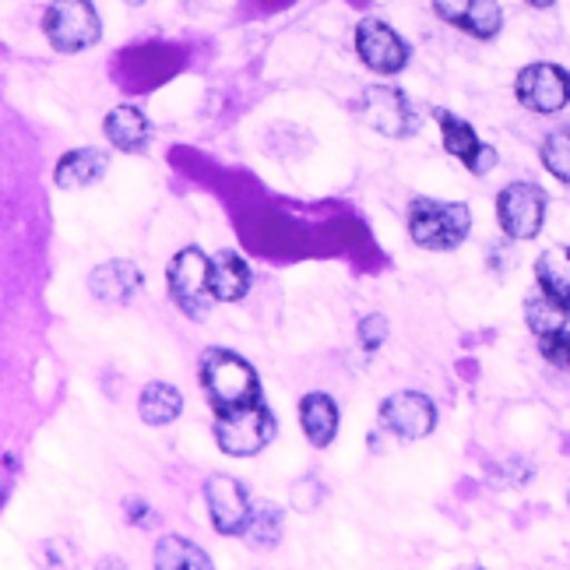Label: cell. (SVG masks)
Listing matches in <instances>:
<instances>
[{
    "label": "cell",
    "instance_id": "1",
    "mask_svg": "<svg viewBox=\"0 0 570 570\" xmlns=\"http://www.w3.org/2000/svg\"><path fill=\"white\" fill-rule=\"evenodd\" d=\"M202 387L215 412L261 402V381L254 366L244 356L229 353V348H208L202 356Z\"/></svg>",
    "mask_w": 570,
    "mask_h": 570
},
{
    "label": "cell",
    "instance_id": "2",
    "mask_svg": "<svg viewBox=\"0 0 570 570\" xmlns=\"http://www.w3.org/2000/svg\"><path fill=\"white\" fill-rule=\"evenodd\" d=\"M472 233V212L462 202H430L415 197L409 205V236L423 250H454Z\"/></svg>",
    "mask_w": 570,
    "mask_h": 570
},
{
    "label": "cell",
    "instance_id": "3",
    "mask_svg": "<svg viewBox=\"0 0 570 570\" xmlns=\"http://www.w3.org/2000/svg\"><path fill=\"white\" fill-rule=\"evenodd\" d=\"M275 436V412L265 402H250L229 412H215V441L229 458L265 451Z\"/></svg>",
    "mask_w": 570,
    "mask_h": 570
},
{
    "label": "cell",
    "instance_id": "4",
    "mask_svg": "<svg viewBox=\"0 0 570 570\" xmlns=\"http://www.w3.org/2000/svg\"><path fill=\"white\" fill-rule=\"evenodd\" d=\"M42 32L57 53H81L102 36V21L89 0H53L42 14Z\"/></svg>",
    "mask_w": 570,
    "mask_h": 570
},
{
    "label": "cell",
    "instance_id": "5",
    "mask_svg": "<svg viewBox=\"0 0 570 570\" xmlns=\"http://www.w3.org/2000/svg\"><path fill=\"white\" fill-rule=\"evenodd\" d=\"M166 278H169V296L177 299L180 311L194 321H202L208 314V306L215 303V296H212V257L197 247H187L169 261Z\"/></svg>",
    "mask_w": 570,
    "mask_h": 570
},
{
    "label": "cell",
    "instance_id": "6",
    "mask_svg": "<svg viewBox=\"0 0 570 570\" xmlns=\"http://www.w3.org/2000/svg\"><path fill=\"white\" fill-rule=\"evenodd\" d=\"M514 96L532 114H560L570 102V75L557 68V63H529L514 81Z\"/></svg>",
    "mask_w": 570,
    "mask_h": 570
},
{
    "label": "cell",
    "instance_id": "7",
    "mask_svg": "<svg viewBox=\"0 0 570 570\" xmlns=\"http://www.w3.org/2000/svg\"><path fill=\"white\" fill-rule=\"evenodd\" d=\"M360 117L384 138H409L415 130V109L391 85H370L360 96Z\"/></svg>",
    "mask_w": 570,
    "mask_h": 570
},
{
    "label": "cell",
    "instance_id": "8",
    "mask_svg": "<svg viewBox=\"0 0 570 570\" xmlns=\"http://www.w3.org/2000/svg\"><path fill=\"white\" fill-rule=\"evenodd\" d=\"M542 215H546V194L535 184H511L503 187L497 197V218L500 229L511 239H532L542 229Z\"/></svg>",
    "mask_w": 570,
    "mask_h": 570
},
{
    "label": "cell",
    "instance_id": "9",
    "mask_svg": "<svg viewBox=\"0 0 570 570\" xmlns=\"http://www.w3.org/2000/svg\"><path fill=\"white\" fill-rule=\"evenodd\" d=\"M205 503H208V514L215 532L223 535H244L254 521L250 511V493L239 487L233 475H212L205 482Z\"/></svg>",
    "mask_w": 570,
    "mask_h": 570
},
{
    "label": "cell",
    "instance_id": "10",
    "mask_svg": "<svg viewBox=\"0 0 570 570\" xmlns=\"http://www.w3.org/2000/svg\"><path fill=\"white\" fill-rule=\"evenodd\" d=\"M356 53L377 75H399L409 63V47L402 36L381 18H363L356 26Z\"/></svg>",
    "mask_w": 570,
    "mask_h": 570
},
{
    "label": "cell",
    "instance_id": "11",
    "mask_svg": "<svg viewBox=\"0 0 570 570\" xmlns=\"http://www.w3.org/2000/svg\"><path fill=\"white\" fill-rule=\"evenodd\" d=\"M381 426L402 441H423L436 426V409L420 391H394L381 402Z\"/></svg>",
    "mask_w": 570,
    "mask_h": 570
},
{
    "label": "cell",
    "instance_id": "12",
    "mask_svg": "<svg viewBox=\"0 0 570 570\" xmlns=\"http://www.w3.org/2000/svg\"><path fill=\"white\" fill-rule=\"evenodd\" d=\"M433 120L441 124L448 156H454L458 163H465L475 173V177H482V173H490L497 166V148L482 145L472 124L458 120L454 114H448V109H433Z\"/></svg>",
    "mask_w": 570,
    "mask_h": 570
},
{
    "label": "cell",
    "instance_id": "13",
    "mask_svg": "<svg viewBox=\"0 0 570 570\" xmlns=\"http://www.w3.org/2000/svg\"><path fill=\"white\" fill-rule=\"evenodd\" d=\"M433 11L448 26L462 29L475 39H493L503 26V11L497 0H433Z\"/></svg>",
    "mask_w": 570,
    "mask_h": 570
},
{
    "label": "cell",
    "instance_id": "14",
    "mask_svg": "<svg viewBox=\"0 0 570 570\" xmlns=\"http://www.w3.org/2000/svg\"><path fill=\"white\" fill-rule=\"evenodd\" d=\"M145 285V275L138 265H130V261H106V265H99L92 275H89V289L96 299L102 303H127L130 296H138Z\"/></svg>",
    "mask_w": 570,
    "mask_h": 570
},
{
    "label": "cell",
    "instance_id": "15",
    "mask_svg": "<svg viewBox=\"0 0 570 570\" xmlns=\"http://www.w3.org/2000/svg\"><path fill=\"white\" fill-rule=\"evenodd\" d=\"M109 169V156L99 148H78V151H68L60 163H57V173L53 180L60 190H81V187H92L106 177Z\"/></svg>",
    "mask_w": 570,
    "mask_h": 570
},
{
    "label": "cell",
    "instance_id": "16",
    "mask_svg": "<svg viewBox=\"0 0 570 570\" xmlns=\"http://www.w3.org/2000/svg\"><path fill=\"white\" fill-rule=\"evenodd\" d=\"M250 293V268L236 250H218L212 257V296L223 303H236Z\"/></svg>",
    "mask_w": 570,
    "mask_h": 570
},
{
    "label": "cell",
    "instance_id": "17",
    "mask_svg": "<svg viewBox=\"0 0 570 570\" xmlns=\"http://www.w3.org/2000/svg\"><path fill=\"white\" fill-rule=\"evenodd\" d=\"M299 423H303L306 441H311L314 448H327L338 433V405L327 399V394L311 391L299 402Z\"/></svg>",
    "mask_w": 570,
    "mask_h": 570
},
{
    "label": "cell",
    "instance_id": "18",
    "mask_svg": "<svg viewBox=\"0 0 570 570\" xmlns=\"http://www.w3.org/2000/svg\"><path fill=\"white\" fill-rule=\"evenodd\" d=\"M102 130H106V138L114 148L120 151H141L148 145V120L138 106H117V109H109L106 120H102Z\"/></svg>",
    "mask_w": 570,
    "mask_h": 570
},
{
    "label": "cell",
    "instance_id": "19",
    "mask_svg": "<svg viewBox=\"0 0 570 570\" xmlns=\"http://www.w3.org/2000/svg\"><path fill=\"white\" fill-rule=\"evenodd\" d=\"M539 289L570 306V247H550L535 261Z\"/></svg>",
    "mask_w": 570,
    "mask_h": 570
},
{
    "label": "cell",
    "instance_id": "20",
    "mask_svg": "<svg viewBox=\"0 0 570 570\" xmlns=\"http://www.w3.org/2000/svg\"><path fill=\"white\" fill-rule=\"evenodd\" d=\"M180 409H184V394L173 387V384L156 381V384H148L141 391L138 412H141V420L148 426H166V423H173L180 415Z\"/></svg>",
    "mask_w": 570,
    "mask_h": 570
},
{
    "label": "cell",
    "instance_id": "21",
    "mask_svg": "<svg viewBox=\"0 0 570 570\" xmlns=\"http://www.w3.org/2000/svg\"><path fill=\"white\" fill-rule=\"evenodd\" d=\"M567 317H570V306L553 299L550 293H542V289H535L529 299H524V321H529L532 335H539V338L563 332Z\"/></svg>",
    "mask_w": 570,
    "mask_h": 570
},
{
    "label": "cell",
    "instance_id": "22",
    "mask_svg": "<svg viewBox=\"0 0 570 570\" xmlns=\"http://www.w3.org/2000/svg\"><path fill=\"white\" fill-rule=\"evenodd\" d=\"M156 567H163V570H187V567L190 570H208L212 560H208L205 550H197L194 542H187L180 535H166L156 546Z\"/></svg>",
    "mask_w": 570,
    "mask_h": 570
},
{
    "label": "cell",
    "instance_id": "23",
    "mask_svg": "<svg viewBox=\"0 0 570 570\" xmlns=\"http://www.w3.org/2000/svg\"><path fill=\"white\" fill-rule=\"evenodd\" d=\"M539 156H542V166L550 169L560 184H570V127H560L553 135H546Z\"/></svg>",
    "mask_w": 570,
    "mask_h": 570
},
{
    "label": "cell",
    "instance_id": "24",
    "mask_svg": "<svg viewBox=\"0 0 570 570\" xmlns=\"http://www.w3.org/2000/svg\"><path fill=\"white\" fill-rule=\"evenodd\" d=\"M539 353L546 363H553L570 374V332H553V335L539 338Z\"/></svg>",
    "mask_w": 570,
    "mask_h": 570
},
{
    "label": "cell",
    "instance_id": "25",
    "mask_svg": "<svg viewBox=\"0 0 570 570\" xmlns=\"http://www.w3.org/2000/svg\"><path fill=\"white\" fill-rule=\"evenodd\" d=\"M360 335H363V345L366 348H377L384 338H387V321L384 317H366L360 324Z\"/></svg>",
    "mask_w": 570,
    "mask_h": 570
},
{
    "label": "cell",
    "instance_id": "26",
    "mask_svg": "<svg viewBox=\"0 0 570 570\" xmlns=\"http://www.w3.org/2000/svg\"><path fill=\"white\" fill-rule=\"evenodd\" d=\"M524 4H532V8H553L557 0H524Z\"/></svg>",
    "mask_w": 570,
    "mask_h": 570
},
{
    "label": "cell",
    "instance_id": "27",
    "mask_svg": "<svg viewBox=\"0 0 570 570\" xmlns=\"http://www.w3.org/2000/svg\"><path fill=\"white\" fill-rule=\"evenodd\" d=\"M124 4H135L138 8V4H148V0H124Z\"/></svg>",
    "mask_w": 570,
    "mask_h": 570
}]
</instances>
